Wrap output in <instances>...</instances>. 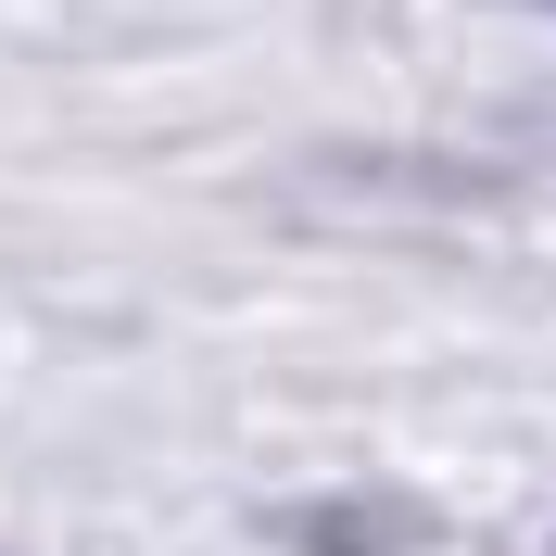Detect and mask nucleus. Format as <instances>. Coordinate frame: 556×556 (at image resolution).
<instances>
[{
	"mask_svg": "<svg viewBox=\"0 0 556 556\" xmlns=\"http://www.w3.org/2000/svg\"><path fill=\"white\" fill-rule=\"evenodd\" d=\"M278 531H291L304 556H392V544H417L430 519H417V506H291Z\"/></svg>",
	"mask_w": 556,
	"mask_h": 556,
	"instance_id": "1",
	"label": "nucleus"
}]
</instances>
